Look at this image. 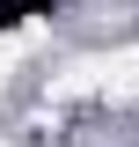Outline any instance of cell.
<instances>
[{
  "label": "cell",
  "instance_id": "6da1fadb",
  "mask_svg": "<svg viewBox=\"0 0 139 147\" xmlns=\"http://www.w3.org/2000/svg\"><path fill=\"white\" fill-rule=\"evenodd\" d=\"M95 88L110 103H139V44H117L110 59H95Z\"/></svg>",
  "mask_w": 139,
  "mask_h": 147
},
{
  "label": "cell",
  "instance_id": "7a4b0ae2",
  "mask_svg": "<svg viewBox=\"0 0 139 147\" xmlns=\"http://www.w3.org/2000/svg\"><path fill=\"white\" fill-rule=\"evenodd\" d=\"M15 59H22V44H15V37H0V81H7V66H15Z\"/></svg>",
  "mask_w": 139,
  "mask_h": 147
}]
</instances>
